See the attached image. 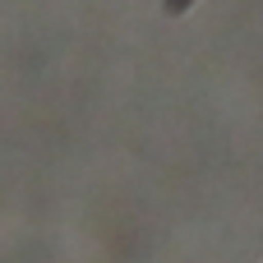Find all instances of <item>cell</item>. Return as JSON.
I'll list each match as a JSON object with an SVG mask.
<instances>
[{"label":"cell","instance_id":"cell-1","mask_svg":"<svg viewBox=\"0 0 263 263\" xmlns=\"http://www.w3.org/2000/svg\"><path fill=\"white\" fill-rule=\"evenodd\" d=\"M190 5H194V0H166V9H176V14H180V9H190Z\"/></svg>","mask_w":263,"mask_h":263}]
</instances>
